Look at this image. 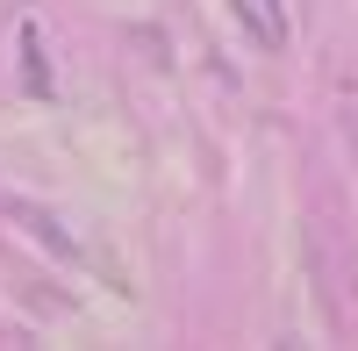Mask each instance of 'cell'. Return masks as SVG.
<instances>
[{
	"mask_svg": "<svg viewBox=\"0 0 358 351\" xmlns=\"http://www.w3.org/2000/svg\"><path fill=\"white\" fill-rule=\"evenodd\" d=\"M229 15H236V29H244L258 50H287V36H294L280 0H229Z\"/></svg>",
	"mask_w": 358,
	"mask_h": 351,
	"instance_id": "obj_1",
	"label": "cell"
},
{
	"mask_svg": "<svg viewBox=\"0 0 358 351\" xmlns=\"http://www.w3.org/2000/svg\"><path fill=\"white\" fill-rule=\"evenodd\" d=\"M0 215H15L22 229H36V244H43V251H57V258H72V266L86 258V244H79L72 229L50 215V208H36V201H0Z\"/></svg>",
	"mask_w": 358,
	"mask_h": 351,
	"instance_id": "obj_2",
	"label": "cell"
},
{
	"mask_svg": "<svg viewBox=\"0 0 358 351\" xmlns=\"http://www.w3.org/2000/svg\"><path fill=\"white\" fill-rule=\"evenodd\" d=\"M22 72H29V94L36 101H50V72H43V36L22 22Z\"/></svg>",
	"mask_w": 358,
	"mask_h": 351,
	"instance_id": "obj_3",
	"label": "cell"
}]
</instances>
